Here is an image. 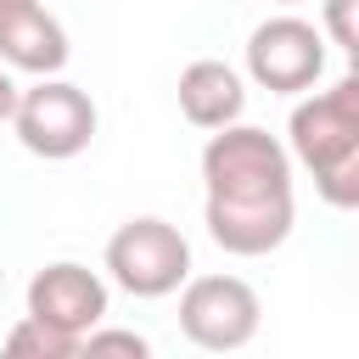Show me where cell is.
I'll return each mask as SVG.
<instances>
[{"instance_id": "6da1fadb", "label": "cell", "mask_w": 359, "mask_h": 359, "mask_svg": "<svg viewBox=\"0 0 359 359\" xmlns=\"http://www.w3.org/2000/svg\"><path fill=\"white\" fill-rule=\"evenodd\" d=\"M202 224L219 252L230 258H264L286 247L297 224L292 196V151L258 129V123H224L208 129L202 146Z\"/></svg>"}, {"instance_id": "7a4b0ae2", "label": "cell", "mask_w": 359, "mask_h": 359, "mask_svg": "<svg viewBox=\"0 0 359 359\" xmlns=\"http://www.w3.org/2000/svg\"><path fill=\"white\" fill-rule=\"evenodd\" d=\"M286 151L314 174L331 208L359 202V79L342 73L331 90H303L286 118Z\"/></svg>"}, {"instance_id": "3957f363", "label": "cell", "mask_w": 359, "mask_h": 359, "mask_svg": "<svg viewBox=\"0 0 359 359\" xmlns=\"http://www.w3.org/2000/svg\"><path fill=\"white\" fill-rule=\"evenodd\" d=\"M101 264H107V280L118 292H129V297H168L191 275V241L168 219L140 213V219H123L107 236Z\"/></svg>"}, {"instance_id": "277c9868", "label": "cell", "mask_w": 359, "mask_h": 359, "mask_svg": "<svg viewBox=\"0 0 359 359\" xmlns=\"http://www.w3.org/2000/svg\"><path fill=\"white\" fill-rule=\"evenodd\" d=\"M95 123H101V112H95L90 90L67 84L62 73H45L39 84L17 90L11 129H17L22 151H34V157H45V163L79 157V151L95 140Z\"/></svg>"}, {"instance_id": "5b68a950", "label": "cell", "mask_w": 359, "mask_h": 359, "mask_svg": "<svg viewBox=\"0 0 359 359\" xmlns=\"http://www.w3.org/2000/svg\"><path fill=\"white\" fill-rule=\"evenodd\" d=\"M264 303L241 275H185L180 280V331L208 353H236L258 337Z\"/></svg>"}, {"instance_id": "8992f818", "label": "cell", "mask_w": 359, "mask_h": 359, "mask_svg": "<svg viewBox=\"0 0 359 359\" xmlns=\"http://www.w3.org/2000/svg\"><path fill=\"white\" fill-rule=\"evenodd\" d=\"M247 79L269 95H303L325 79V34L309 17H264L247 34Z\"/></svg>"}, {"instance_id": "52a82bcc", "label": "cell", "mask_w": 359, "mask_h": 359, "mask_svg": "<svg viewBox=\"0 0 359 359\" xmlns=\"http://www.w3.org/2000/svg\"><path fill=\"white\" fill-rule=\"evenodd\" d=\"M28 314L79 342L90 325L107 320V280H101L90 264L56 258V264L34 269V280H28Z\"/></svg>"}, {"instance_id": "ba28073f", "label": "cell", "mask_w": 359, "mask_h": 359, "mask_svg": "<svg viewBox=\"0 0 359 359\" xmlns=\"http://www.w3.org/2000/svg\"><path fill=\"white\" fill-rule=\"evenodd\" d=\"M73 56L67 28L39 6V0H0V67L11 73H62Z\"/></svg>"}, {"instance_id": "9c48e42d", "label": "cell", "mask_w": 359, "mask_h": 359, "mask_svg": "<svg viewBox=\"0 0 359 359\" xmlns=\"http://www.w3.org/2000/svg\"><path fill=\"white\" fill-rule=\"evenodd\" d=\"M180 112L191 129H224L247 112V84L230 62L219 56H196L180 67Z\"/></svg>"}, {"instance_id": "30bf717a", "label": "cell", "mask_w": 359, "mask_h": 359, "mask_svg": "<svg viewBox=\"0 0 359 359\" xmlns=\"http://www.w3.org/2000/svg\"><path fill=\"white\" fill-rule=\"evenodd\" d=\"M6 353H17V359H73V353H79V342H73V337H62L56 325H45V320L22 314V320L6 331Z\"/></svg>"}, {"instance_id": "8fae6325", "label": "cell", "mask_w": 359, "mask_h": 359, "mask_svg": "<svg viewBox=\"0 0 359 359\" xmlns=\"http://www.w3.org/2000/svg\"><path fill=\"white\" fill-rule=\"evenodd\" d=\"M79 348H84V353H135V359L151 353V342H146L140 331H107V325H90V331L79 337Z\"/></svg>"}, {"instance_id": "7c38bea8", "label": "cell", "mask_w": 359, "mask_h": 359, "mask_svg": "<svg viewBox=\"0 0 359 359\" xmlns=\"http://www.w3.org/2000/svg\"><path fill=\"white\" fill-rule=\"evenodd\" d=\"M353 6H359V0H325V22H320L325 45H337V50H348V56H359V28H353Z\"/></svg>"}, {"instance_id": "4fadbf2b", "label": "cell", "mask_w": 359, "mask_h": 359, "mask_svg": "<svg viewBox=\"0 0 359 359\" xmlns=\"http://www.w3.org/2000/svg\"><path fill=\"white\" fill-rule=\"evenodd\" d=\"M11 112H17V79L0 67V123H11Z\"/></svg>"}, {"instance_id": "5bb4252c", "label": "cell", "mask_w": 359, "mask_h": 359, "mask_svg": "<svg viewBox=\"0 0 359 359\" xmlns=\"http://www.w3.org/2000/svg\"><path fill=\"white\" fill-rule=\"evenodd\" d=\"M275 6H297V0H275Z\"/></svg>"}, {"instance_id": "9a60e30c", "label": "cell", "mask_w": 359, "mask_h": 359, "mask_svg": "<svg viewBox=\"0 0 359 359\" xmlns=\"http://www.w3.org/2000/svg\"><path fill=\"white\" fill-rule=\"evenodd\" d=\"M0 292H6V275H0Z\"/></svg>"}]
</instances>
